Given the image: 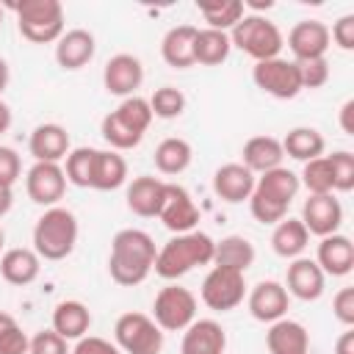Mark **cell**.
<instances>
[{
    "mask_svg": "<svg viewBox=\"0 0 354 354\" xmlns=\"http://www.w3.org/2000/svg\"><path fill=\"white\" fill-rule=\"evenodd\" d=\"M158 218L174 235L194 232L196 224H199V207H196L194 196L188 194V188H183L177 183H166V196H163Z\"/></svg>",
    "mask_w": 354,
    "mask_h": 354,
    "instance_id": "11",
    "label": "cell"
},
{
    "mask_svg": "<svg viewBox=\"0 0 354 354\" xmlns=\"http://www.w3.org/2000/svg\"><path fill=\"white\" fill-rule=\"evenodd\" d=\"M8 80H11V69H8V64H6V58H0V94L6 91V86H8Z\"/></svg>",
    "mask_w": 354,
    "mask_h": 354,
    "instance_id": "53",
    "label": "cell"
},
{
    "mask_svg": "<svg viewBox=\"0 0 354 354\" xmlns=\"http://www.w3.org/2000/svg\"><path fill=\"white\" fill-rule=\"evenodd\" d=\"M299 75H301V88H321L329 80V64H326V58L301 61Z\"/></svg>",
    "mask_w": 354,
    "mask_h": 354,
    "instance_id": "43",
    "label": "cell"
},
{
    "mask_svg": "<svg viewBox=\"0 0 354 354\" xmlns=\"http://www.w3.org/2000/svg\"><path fill=\"white\" fill-rule=\"evenodd\" d=\"M329 169H332V185L335 191L346 194L354 188V155L348 149H337L332 155H326Z\"/></svg>",
    "mask_w": 354,
    "mask_h": 354,
    "instance_id": "41",
    "label": "cell"
},
{
    "mask_svg": "<svg viewBox=\"0 0 354 354\" xmlns=\"http://www.w3.org/2000/svg\"><path fill=\"white\" fill-rule=\"evenodd\" d=\"M14 321H17V318H14L11 313H3V310H0V332H3L8 324H14Z\"/></svg>",
    "mask_w": 354,
    "mask_h": 354,
    "instance_id": "54",
    "label": "cell"
},
{
    "mask_svg": "<svg viewBox=\"0 0 354 354\" xmlns=\"http://www.w3.org/2000/svg\"><path fill=\"white\" fill-rule=\"evenodd\" d=\"M329 39H332L340 50L351 53V50H354V14H343V17H337V19L332 22Z\"/></svg>",
    "mask_w": 354,
    "mask_h": 354,
    "instance_id": "45",
    "label": "cell"
},
{
    "mask_svg": "<svg viewBox=\"0 0 354 354\" xmlns=\"http://www.w3.org/2000/svg\"><path fill=\"white\" fill-rule=\"evenodd\" d=\"M307 243H310V232L301 224V218L285 216L282 221L274 224V232H271V249H274V254H279L285 260H296V257H301V252L307 249Z\"/></svg>",
    "mask_w": 354,
    "mask_h": 354,
    "instance_id": "29",
    "label": "cell"
},
{
    "mask_svg": "<svg viewBox=\"0 0 354 354\" xmlns=\"http://www.w3.org/2000/svg\"><path fill=\"white\" fill-rule=\"evenodd\" d=\"M254 263V246L249 238L243 235H227L221 241H216L213 249V266H224V268H235L241 274H246V268Z\"/></svg>",
    "mask_w": 354,
    "mask_h": 354,
    "instance_id": "32",
    "label": "cell"
},
{
    "mask_svg": "<svg viewBox=\"0 0 354 354\" xmlns=\"http://www.w3.org/2000/svg\"><path fill=\"white\" fill-rule=\"evenodd\" d=\"M122 124H127L133 133H138V136H144L147 130H149V124H152V108H149V100H144V97H138V94H133V97H127V100H122L119 102V108L116 111H111Z\"/></svg>",
    "mask_w": 354,
    "mask_h": 354,
    "instance_id": "37",
    "label": "cell"
},
{
    "mask_svg": "<svg viewBox=\"0 0 354 354\" xmlns=\"http://www.w3.org/2000/svg\"><path fill=\"white\" fill-rule=\"evenodd\" d=\"M196 25H174L160 39V55L171 69H188L194 66V41H196Z\"/></svg>",
    "mask_w": 354,
    "mask_h": 354,
    "instance_id": "26",
    "label": "cell"
},
{
    "mask_svg": "<svg viewBox=\"0 0 354 354\" xmlns=\"http://www.w3.org/2000/svg\"><path fill=\"white\" fill-rule=\"evenodd\" d=\"M230 50H232L230 33L210 30V28L196 30V41H194V61L196 64H202V66H218V64H224L230 58Z\"/></svg>",
    "mask_w": 354,
    "mask_h": 354,
    "instance_id": "34",
    "label": "cell"
},
{
    "mask_svg": "<svg viewBox=\"0 0 354 354\" xmlns=\"http://www.w3.org/2000/svg\"><path fill=\"white\" fill-rule=\"evenodd\" d=\"M3 246H6V232H3V227H0V254H3Z\"/></svg>",
    "mask_w": 354,
    "mask_h": 354,
    "instance_id": "55",
    "label": "cell"
},
{
    "mask_svg": "<svg viewBox=\"0 0 354 354\" xmlns=\"http://www.w3.org/2000/svg\"><path fill=\"white\" fill-rule=\"evenodd\" d=\"M28 196L41 207H55L66 191V174L61 163H33L25 174Z\"/></svg>",
    "mask_w": 354,
    "mask_h": 354,
    "instance_id": "12",
    "label": "cell"
},
{
    "mask_svg": "<svg viewBox=\"0 0 354 354\" xmlns=\"http://www.w3.org/2000/svg\"><path fill=\"white\" fill-rule=\"evenodd\" d=\"M94 158L97 149L94 147H75L69 149V155L64 158V174L66 183L77 185V188H91V174H94Z\"/></svg>",
    "mask_w": 354,
    "mask_h": 354,
    "instance_id": "36",
    "label": "cell"
},
{
    "mask_svg": "<svg viewBox=\"0 0 354 354\" xmlns=\"http://www.w3.org/2000/svg\"><path fill=\"white\" fill-rule=\"evenodd\" d=\"M11 127V108L0 100V133H6Z\"/></svg>",
    "mask_w": 354,
    "mask_h": 354,
    "instance_id": "52",
    "label": "cell"
},
{
    "mask_svg": "<svg viewBox=\"0 0 354 354\" xmlns=\"http://www.w3.org/2000/svg\"><path fill=\"white\" fill-rule=\"evenodd\" d=\"M155 257H158V249L149 232L136 230V227L119 230L111 241V254H108L111 279L124 288L141 285L152 274Z\"/></svg>",
    "mask_w": 354,
    "mask_h": 354,
    "instance_id": "1",
    "label": "cell"
},
{
    "mask_svg": "<svg viewBox=\"0 0 354 354\" xmlns=\"http://www.w3.org/2000/svg\"><path fill=\"white\" fill-rule=\"evenodd\" d=\"M0 22H3V6H0Z\"/></svg>",
    "mask_w": 354,
    "mask_h": 354,
    "instance_id": "56",
    "label": "cell"
},
{
    "mask_svg": "<svg viewBox=\"0 0 354 354\" xmlns=\"http://www.w3.org/2000/svg\"><path fill=\"white\" fill-rule=\"evenodd\" d=\"M329 44H332L329 28L321 19H301L288 33V47H290L296 64L313 61V58H326Z\"/></svg>",
    "mask_w": 354,
    "mask_h": 354,
    "instance_id": "15",
    "label": "cell"
},
{
    "mask_svg": "<svg viewBox=\"0 0 354 354\" xmlns=\"http://www.w3.org/2000/svg\"><path fill=\"white\" fill-rule=\"evenodd\" d=\"M315 263L324 271V277H346L354 271V243L348 235H326L318 243Z\"/></svg>",
    "mask_w": 354,
    "mask_h": 354,
    "instance_id": "21",
    "label": "cell"
},
{
    "mask_svg": "<svg viewBox=\"0 0 354 354\" xmlns=\"http://www.w3.org/2000/svg\"><path fill=\"white\" fill-rule=\"evenodd\" d=\"M116 348L124 354H160L163 329L144 313H124L113 324Z\"/></svg>",
    "mask_w": 354,
    "mask_h": 354,
    "instance_id": "7",
    "label": "cell"
},
{
    "mask_svg": "<svg viewBox=\"0 0 354 354\" xmlns=\"http://www.w3.org/2000/svg\"><path fill=\"white\" fill-rule=\"evenodd\" d=\"M202 301L216 310V313H227L235 310L243 299H246V277L235 268H224V266H213L207 271V277L202 279V290H199Z\"/></svg>",
    "mask_w": 354,
    "mask_h": 354,
    "instance_id": "10",
    "label": "cell"
},
{
    "mask_svg": "<svg viewBox=\"0 0 354 354\" xmlns=\"http://www.w3.org/2000/svg\"><path fill=\"white\" fill-rule=\"evenodd\" d=\"M100 133H102V138L111 144V149H116V152H122V149H133V147H138V144L144 141V136L133 133V130H130L127 124H122L113 113H108V116L102 119Z\"/></svg>",
    "mask_w": 354,
    "mask_h": 354,
    "instance_id": "40",
    "label": "cell"
},
{
    "mask_svg": "<svg viewBox=\"0 0 354 354\" xmlns=\"http://www.w3.org/2000/svg\"><path fill=\"white\" fill-rule=\"evenodd\" d=\"M246 304H249V313L254 321H263V324H274L279 318L288 315V307H290V296L285 290L282 282L277 279H263L257 282L249 296H246Z\"/></svg>",
    "mask_w": 354,
    "mask_h": 354,
    "instance_id": "16",
    "label": "cell"
},
{
    "mask_svg": "<svg viewBox=\"0 0 354 354\" xmlns=\"http://www.w3.org/2000/svg\"><path fill=\"white\" fill-rule=\"evenodd\" d=\"M252 80L260 91H266L274 100H293L299 97L301 88V75H299V64L288 61V58H268V61H257L252 66Z\"/></svg>",
    "mask_w": 354,
    "mask_h": 354,
    "instance_id": "9",
    "label": "cell"
},
{
    "mask_svg": "<svg viewBox=\"0 0 354 354\" xmlns=\"http://www.w3.org/2000/svg\"><path fill=\"white\" fill-rule=\"evenodd\" d=\"M28 346H30V337L17 321L0 332V354H28Z\"/></svg>",
    "mask_w": 354,
    "mask_h": 354,
    "instance_id": "44",
    "label": "cell"
},
{
    "mask_svg": "<svg viewBox=\"0 0 354 354\" xmlns=\"http://www.w3.org/2000/svg\"><path fill=\"white\" fill-rule=\"evenodd\" d=\"M94 50H97L94 33L86 28H72V30H64V36L55 41V61L61 69L75 72L94 58Z\"/></svg>",
    "mask_w": 354,
    "mask_h": 354,
    "instance_id": "22",
    "label": "cell"
},
{
    "mask_svg": "<svg viewBox=\"0 0 354 354\" xmlns=\"http://www.w3.org/2000/svg\"><path fill=\"white\" fill-rule=\"evenodd\" d=\"M254 180L257 177L243 163H224L213 171V194L230 205L249 202V196L254 191Z\"/></svg>",
    "mask_w": 354,
    "mask_h": 354,
    "instance_id": "19",
    "label": "cell"
},
{
    "mask_svg": "<svg viewBox=\"0 0 354 354\" xmlns=\"http://www.w3.org/2000/svg\"><path fill=\"white\" fill-rule=\"evenodd\" d=\"M199 14L202 19L207 22L210 30H224L230 33L241 17L246 14V6L243 0H216V3H199Z\"/></svg>",
    "mask_w": 354,
    "mask_h": 354,
    "instance_id": "35",
    "label": "cell"
},
{
    "mask_svg": "<svg viewBox=\"0 0 354 354\" xmlns=\"http://www.w3.org/2000/svg\"><path fill=\"white\" fill-rule=\"evenodd\" d=\"M127 183V160L116 149H97L91 188L94 191H116Z\"/></svg>",
    "mask_w": 354,
    "mask_h": 354,
    "instance_id": "30",
    "label": "cell"
},
{
    "mask_svg": "<svg viewBox=\"0 0 354 354\" xmlns=\"http://www.w3.org/2000/svg\"><path fill=\"white\" fill-rule=\"evenodd\" d=\"M11 207H14V191L6 188V185H0V218H3Z\"/></svg>",
    "mask_w": 354,
    "mask_h": 354,
    "instance_id": "51",
    "label": "cell"
},
{
    "mask_svg": "<svg viewBox=\"0 0 354 354\" xmlns=\"http://www.w3.org/2000/svg\"><path fill=\"white\" fill-rule=\"evenodd\" d=\"M266 346L271 354H310V335L304 324L293 318H279L268 326Z\"/></svg>",
    "mask_w": 354,
    "mask_h": 354,
    "instance_id": "25",
    "label": "cell"
},
{
    "mask_svg": "<svg viewBox=\"0 0 354 354\" xmlns=\"http://www.w3.org/2000/svg\"><path fill=\"white\" fill-rule=\"evenodd\" d=\"M72 354H122V351L116 348V343H111V340H105V337L86 335V337H80V340L75 343Z\"/></svg>",
    "mask_w": 354,
    "mask_h": 354,
    "instance_id": "48",
    "label": "cell"
},
{
    "mask_svg": "<svg viewBox=\"0 0 354 354\" xmlns=\"http://www.w3.org/2000/svg\"><path fill=\"white\" fill-rule=\"evenodd\" d=\"M77 243V218L69 207H47L33 227V252L44 260H64Z\"/></svg>",
    "mask_w": 354,
    "mask_h": 354,
    "instance_id": "4",
    "label": "cell"
},
{
    "mask_svg": "<svg viewBox=\"0 0 354 354\" xmlns=\"http://www.w3.org/2000/svg\"><path fill=\"white\" fill-rule=\"evenodd\" d=\"M227 332L213 318H196L188 329H183L180 354H224Z\"/></svg>",
    "mask_w": 354,
    "mask_h": 354,
    "instance_id": "20",
    "label": "cell"
},
{
    "mask_svg": "<svg viewBox=\"0 0 354 354\" xmlns=\"http://www.w3.org/2000/svg\"><path fill=\"white\" fill-rule=\"evenodd\" d=\"M141 83H144V66L136 55L116 53L113 58H108V64L102 69V86L108 94L127 100L136 94V88H141Z\"/></svg>",
    "mask_w": 354,
    "mask_h": 354,
    "instance_id": "14",
    "label": "cell"
},
{
    "mask_svg": "<svg viewBox=\"0 0 354 354\" xmlns=\"http://www.w3.org/2000/svg\"><path fill=\"white\" fill-rule=\"evenodd\" d=\"M335 354H354V329H351V326L337 337V343H335Z\"/></svg>",
    "mask_w": 354,
    "mask_h": 354,
    "instance_id": "50",
    "label": "cell"
},
{
    "mask_svg": "<svg viewBox=\"0 0 354 354\" xmlns=\"http://www.w3.org/2000/svg\"><path fill=\"white\" fill-rule=\"evenodd\" d=\"M28 354H69L66 351V340L53 332V329H41L30 337V346H28Z\"/></svg>",
    "mask_w": 354,
    "mask_h": 354,
    "instance_id": "42",
    "label": "cell"
},
{
    "mask_svg": "<svg viewBox=\"0 0 354 354\" xmlns=\"http://www.w3.org/2000/svg\"><path fill=\"white\" fill-rule=\"evenodd\" d=\"M41 271V257L28 246H14L0 254V274L8 285H30Z\"/></svg>",
    "mask_w": 354,
    "mask_h": 354,
    "instance_id": "24",
    "label": "cell"
},
{
    "mask_svg": "<svg viewBox=\"0 0 354 354\" xmlns=\"http://www.w3.org/2000/svg\"><path fill=\"white\" fill-rule=\"evenodd\" d=\"M299 183L307 188V194H335L332 169H329L326 155H321L315 160H307L304 169H301V174H299Z\"/></svg>",
    "mask_w": 354,
    "mask_h": 354,
    "instance_id": "38",
    "label": "cell"
},
{
    "mask_svg": "<svg viewBox=\"0 0 354 354\" xmlns=\"http://www.w3.org/2000/svg\"><path fill=\"white\" fill-rule=\"evenodd\" d=\"M332 313L343 326H354V288H340L335 293Z\"/></svg>",
    "mask_w": 354,
    "mask_h": 354,
    "instance_id": "47",
    "label": "cell"
},
{
    "mask_svg": "<svg viewBox=\"0 0 354 354\" xmlns=\"http://www.w3.org/2000/svg\"><path fill=\"white\" fill-rule=\"evenodd\" d=\"M213 249H216V241L207 232L194 230V232L174 235L171 241H166L158 249V257H155L152 271L160 279H180L188 271H194L196 266L213 263Z\"/></svg>",
    "mask_w": 354,
    "mask_h": 354,
    "instance_id": "3",
    "label": "cell"
},
{
    "mask_svg": "<svg viewBox=\"0 0 354 354\" xmlns=\"http://www.w3.org/2000/svg\"><path fill=\"white\" fill-rule=\"evenodd\" d=\"M22 174V163H19V155L11 149V147H3L0 144V185L11 188Z\"/></svg>",
    "mask_w": 354,
    "mask_h": 354,
    "instance_id": "46",
    "label": "cell"
},
{
    "mask_svg": "<svg viewBox=\"0 0 354 354\" xmlns=\"http://www.w3.org/2000/svg\"><path fill=\"white\" fill-rule=\"evenodd\" d=\"M324 288H326V277L315 260H310V257L290 260L288 274H285L288 296H296L299 301H315L324 296Z\"/></svg>",
    "mask_w": 354,
    "mask_h": 354,
    "instance_id": "17",
    "label": "cell"
},
{
    "mask_svg": "<svg viewBox=\"0 0 354 354\" xmlns=\"http://www.w3.org/2000/svg\"><path fill=\"white\" fill-rule=\"evenodd\" d=\"M191 160H194V149L180 136H169L155 147V169L160 174H169V177L183 174L191 166Z\"/></svg>",
    "mask_w": 354,
    "mask_h": 354,
    "instance_id": "31",
    "label": "cell"
},
{
    "mask_svg": "<svg viewBox=\"0 0 354 354\" xmlns=\"http://www.w3.org/2000/svg\"><path fill=\"white\" fill-rule=\"evenodd\" d=\"M19 33L33 44H50L64 36V6L58 0H22L11 3Z\"/></svg>",
    "mask_w": 354,
    "mask_h": 354,
    "instance_id": "5",
    "label": "cell"
},
{
    "mask_svg": "<svg viewBox=\"0 0 354 354\" xmlns=\"http://www.w3.org/2000/svg\"><path fill=\"white\" fill-rule=\"evenodd\" d=\"M152 321L163 332H183L196 321V296L183 285H166L152 301Z\"/></svg>",
    "mask_w": 354,
    "mask_h": 354,
    "instance_id": "8",
    "label": "cell"
},
{
    "mask_svg": "<svg viewBox=\"0 0 354 354\" xmlns=\"http://www.w3.org/2000/svg\"><path fill=\"white\" fill-rule=\"evenodd\" d=\"M282 158H285L282 141L274 136H252L241 149V163L252 174H263V171L282 166Z\"/></svg>",
    "mask_w": 354,
    "mask_h": 354,
    "instance_id": "27",
    "label": "cell"
},
{
    "mask_svg": "<svg viewBox=\"0 0 354 354\" xmlns=\"http://www.w3.org/2000/svg\"><path fill=\"white\" fill-rule=\"evenodd\" d=\"M230 41H232V47H238L241 53L254 58V64L279 58V53L285 47L282 30L263 14H243L241 22L230 30Z\"/></svg>",
    "mask_w": 354,
    "mask_h": 354,
    "instance_id": "6",
    "label": "cell"
},
{
    "mask_svg": "<svg viewBox=\"0 0 354 354\" xmlns=\"http://www.w3.org/2000/svg\"><path fill=\"white\" fill-rule=\"evenodd\" d=\"M91 326V310L77 299H64L53 310V332H58L64 340H80L86 337Z\"/></svg>",
    "mask_w": 354,
    "mask_h": 354,
    "instance_id": "28",
    "label": "cell"
},
{
    "mask_svg": "<svg viewBox=\"0 0 354 354\" xmlns=\"http://www.w3.org/2000/svg\"><path fill=\"white\" fill-rule=\"evenodd\" d=\"M324 149H326V141L315 127H304L301 124V127L288 130V136L282 138V152L290 155L293 160H301V163L321 158Z\"/></svg>",
    "mask_w": 354,
    "mask_h": 354,
    "instance_id": "33",
    "label": "cell"
},
{
    "mask_svg": "<svg viewBox=\"0 0 354 354\" xmlns=\"http://www.w3.org/2000/svg\"><path fill=\"white\" fill-rule=\"evenodd\" d=\"M301 224L310 235H335L343 224V205L335 194H310L301 205Z\"/></svg>",
    "mask_w": 354,
    "mask_h": 354,
    "instance_id": "13",
    "label": "cell"
},
{
    "mask_svg": "<svg viewBox=\"0 0 354 354\" xmlns=\"http://www.w3.org/2000/svg\"><path fill=\"white\" fill-rule=\"evenodd\" d=\"M149 108H152V116L158 119H177L185 111V94L174 86H160L149 97Z\"/></svg>",
    "mask_w": 354,
    "mask_h": 354,
    "instance_id": "39",
    "label": "cell"
},
{
    "mask_svg": "<svg viewBox=\"0 0 354 354\" xmlns=\"http://www.w3.org/2000/svg\"><path fill=\"white\" fill-rule=\"evenodd\" d=\"M337 122H340V130H343L346 136H354V100H346V102L340 105Z\"/></svg>",
    "mask_w": 354,
    "mask_h": 354,
    "instance_id": "49",
    "label": "cell"
},
{
    "mask_svg": "<svg viewBox=\"0 0 354 354\" xmlns=\"http://www.w3.org/2000/svg\"><path fill=\"white\" fill-rule=\"evenodd\" d=\"M28 149H30L36 163H61L72 149L69 147V133L58 122L36 124L30 138H28Z\"/></svg>",
    "mask_w": 354,
    "mask_h": 354,
    "instance_id": "18",
    "label": "cell"
},
{
    "mask_svg": "<svg viewBox=\"0 0 354 354\" xmlns=\"http://www.w3.org/2000/svg\"><path fill=\"white\" fill-rule=\"evenodd\" d=\"M299 188H301L299 174L290 171V169H285V166H277L271 171H263L254 180V191L249 196L252 216L260 224H277V221H282L288 216V207L296 199Z\"/></svg>",
    "mask_w": 354,
    "mask_h": 354,
    "instance_id": "2",
    "label": "cell"
},
{
    "mask_svg": "<svg viewBox=\"0 0 354 354\" xmlns=\"http://www.w3.org/2000/svg\"><path fill=\"white\" fill-rule=\"evenodd\" d=\"M163 196H166V183L149 174H141L133 183H127V194H124L127 207L141 218H155L160 213Z\"/></svg>",
    "mask_w": 354,
    "mask_h": 354,
    "instance_id": "23",
    "label": "cell"
}]
</instances>
